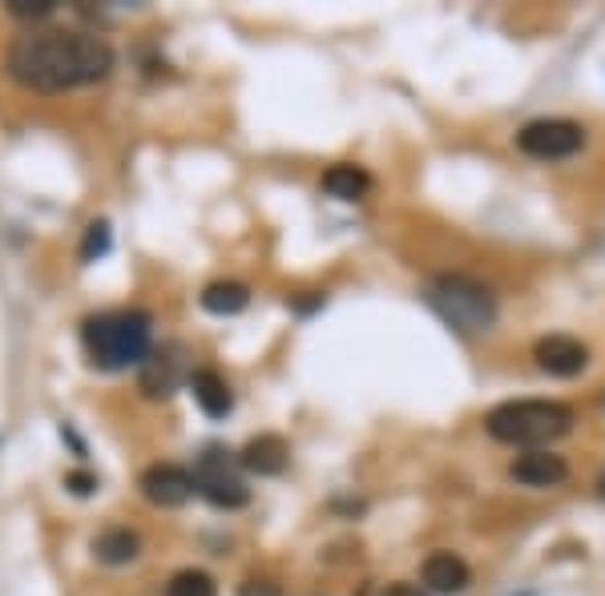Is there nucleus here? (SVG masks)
Returning a JSON list of instances; mask_svg holds the SVG:
<instances>
[{
    "instance_id": "1",
    "label": "nucleus",
    "mask_w": 605,
    "mask_h": 596,
    "mask_svg": "<svg viewBox=\"0 0 605 596\" xmlns=\"http://www.w3.org/2000/svg\"><path fill=\"white\" fill-rule=\"evenodd\" d=\"M117 65L110 41L81 29H33L9 44L4 69L33 93H65L105 81Z\"/></svg>"
},
{
    "instance_id": "2",
    "label": "nucleus",
    "mask_w": 605,
    "mask_h": 596,
    "mask_svg": "<svg viewBox=\"0 0 605 596\" xmlns=\"http://www.w3.org/2000/svg\"><path fill=\"white\" fill-rule=\"evenodd\" d=\"M81 342L98 371H125L146 363L154 351V315L150 310H105L81 322Z\"/></svg>"
},
{
    "instance_id": "3",
    "label": "nucleus",
    "mask_w": 605,
    "mask_h": 596,
    "mask_svg": "<svg viewBox=\"0 0 605 596\" xmlns=\"http://www.w3.org/2000/svg\"><path fill=\"white\" fill-rule=\"evenodd\" d=\"M484 431H489L496 443L541 452L545 443L570 435L573 411L565 408V403H553V399H509V403H496V408L484 415Z\"/></svg>"
},
{
    "instance_id": "4",
    "label": "nucleus",
    "mask_w": 605,
    "mask_h": 596,
    "mask_svg": "<svg viewBox=\"0 0 605 596\" xmlns=\"http://www.w3.org/2000/svg\"><path fill=\"white\" fill-rule=\"evenodd\" d=\"M424 302L457 335H481L496 322V295L469 275H437L424 287Z\"/></svg>"
},
{
    "instance_id": "5",
    "label": "nucleus",
    "mask_w": 605,
    "mask_h": 596,
    "mask_svg": "<svg viewBox=\"0 0 605 596\" xmlns=\"http://www.w3.org/2000/svg\"><path fill=\"white\" fill-rule=\"evenodd\" d=\"M238 460H230V452H223V448H206V452L198 455V464H194V492H202V496L211 500L214 508H247L250 504V487L247 480L238 475Z\"/></svg>"
},
{
    "instance_id": "6",
    "label": "nucleus",
    "mask_w": 605,
    "mask_h": 596,
    "mask_svg": "<svg viewBox=\"0 0 605 596\" xmlns=\"http://www.w3.org/2000/svg\"><path fill=\"white\" fill-rule=\"evenodd\" d=\"M585 130L570 117H537V122L521 125L516 133V150L537 162H561V157L582 154Z\"/></svg>"
},
{
    "instance_id": "7",
    "label": "nucleus",
    "mask_w": 605,
    "mask_h": 596,
    "mask_svg": "<svg viewBox=\"0 0 605 596\" xmlns=\"http://www.w3.org/2000/svg\"><path fill=\"white\" fill-rule=\"evenodd\" d=\"M186 379H191V367H186V347L182 342L154 347L146 354V363H142V391L150 399H170Z\"/></svg>"
},
{
    "instance_id": "8",
    "label": "nucleus",
    "mask_w": 605,
    "mask_h": 596,
    "mask_svg": "<svg viewBox=\"0 0 605 596\" xmlns=\"http://www.w3.org/2000/svg\"><path fill=\"white\" fill-rule=\"evenodd\" d=\"M533 359H537V367L545 376L573 379L589 367V347L577 342L573 335H545V339H537V347H533Z\"/></svg>"
},
{
    "instance_id": "9",
    "label": "nucleus",
    "mask_w": 605,
    "mask_h": 596,
    "mask_svg": "<svg viewBox=\"0 0 605 596\" xmlns=\"http://www.w3.org/2000/svg\"><path fill=\"white\" fill-rule=\"evenodd\" d=\"M137 487L154 508H182L194 496V475L178 464H154L142 472Z\"/></svg>"
},
{
    "instance_id": "10",
    "label": "nucleus",
    "mask_w": 605,
    "mask_h": 596,
    "mask_svg": "<svg viewBox=\"0 0 605 596\" xmlns=\"http://www.w3.org/2000/svg\"><path fill=\"white\" fill-rule=\"evenodd\" d=\"M509 475H513L516 484L525 487H557L565 484V475H570V464H565V455H553V452H525L516 455L513 467H509Z\"/></svg>"
},
{
    "instance_id": "11",
    "label": "nucleus",
    "mask_w": 605,
    "mask_h": 596,
    "mask_svg": "<svg viewBox=\"0 0 605 596\" xmlns=\"http://www.w3.org/2000/svg\"><path fill=\"white\" fill-rule=\"evenodd\" d=\"M186 387H191L194 403H198L211 420H226L230 411H235V391H230V383H226L218 371H211V367H202V371H191V379H186Z\"/></svg>"
},
{
    "instance_id": "12",
    "label": "nucleus",
    "mask_w": 605,
    "mask_h": 596,
    "mask_svg": "<svg viewBox=\"0 0 605 596\" xmlns=\"http://www.w3.org/2000/svg\"><path fill=\"white\" fill-rule=\"evenodd\" d=\"M238 464L255 475H283L291 464V448L283 435H255V440L238 452Z\"/></svg>"
},
{
    "instance_id": "13",
    "label": "nucleus",
    "mask_w": 605,
    "mask_h": 596,
    "mask_svg": "<svg viewBox=\"0 0 605 596\" xmlns=\"http://www.w3.org/2000/svg\"><path fill=\"white\" fill-rule=\"evenodd\" d=\"M469 580H472L469 564L460 561L457 553H432L424 561V585L432 588V593L457 596V593H464V588H469Z\"/></svg>"
},
{
    "instance_id": "14",
    "label": "nucleus",
    "mask_w": 605,
    "mask_h": 596,
    "mask_svg": "<svg viewBox=\"0 0 605 596\" xmlns=\"http://www.w3.org/2000/svg\"><path fill=\"white\" fill-rule=\"evenodd\" d=\"M137 553H142V541H137V532L130 528H105L93 541V556H98L101 564H110V568H122V564L137 561Z\"/></svg>"
},
{
    "instance_id": "15",
    "label": "nucleus",
    "mask_w": 605,
    "mask_h": 596,
    "mask_svg": "<svg viewBox=\"0 0 605 596\" xmlns=\"http://www.w3.org/2000/svg\"><path fill=\"white\" fill-rule=\"evenodd\" d=\"M250 302V287L247 282H235V278H223V282H211V287L202 290V307L211 310V315H238V310H247Z\"/></svg>"
},
{
    "instance_id": "16",
    "label": "nucleus",
    "mask_w": 605,
    "mask_h": 596,
    "mask_svg": "<svg viewBox=\"0 0 605 596\" xmlns=\"http://www.w3.org/2000/svg\"><path fill=\"white\" fill-rule=\"evenodd\" d=\"M324 189L339 202H359L371 189V177H368V169L348 166V162H343V166H331L324 174Z\"/></svg>"
},
{
    "instance_id": "17",
    "label": "nucleus",
    "mask_w": 605,
    "mask_h": 596,
    "mask_svg": "<svg viewBox=\"0 0 605 596\" xmlns=\"http://www.w3.org/2000/svg\"><path fill=\"white\" fill-rule=\"evenodd\" d=\"M166 596H218V588H214V576L211 573L186 568V573H178L174 580H170Z\"/></svg>"
},
{
    "instance_id": "18",
    "label": "nucleus",
    "mask_w": 605,
    "mask_h": 596,
    "mask_svg": "<svg viewBox=\"0 0 605 596\" xmlns=\"http://www.w3.org/2000/svg\"><path fill=\"white\" fill-rule=\"evenodd\" d=\"M110 250V222H90L85 226V243H81V263H98Z\"/></svg>"
},
{
    "instance_id": "19",
    "label": "nucleus",
    "mask_w": 605,
    "mask_h": 596,
    "mask_svg": "<svg viewBox=\"0 0 605 596\" xmlns=\"http://www.w3.org/2000/svg\"><path fill=\"white\" fill-rule=\"evenodd\" d=\"M4 9L12 12V17H21V21H41V17H53V0H9Z\"/></svg>"
},
{
    "instance_id": "20",
    "label": "nucleus",
    "mask_w": 605,
    "mask_h": 596,
    "mask_svg": "<svg viewBox=\"0 0 605 596\" xmlns=\"http://www.w3.org/2000/svg\"><path fill=\"white\" fill-rule=\"evenodd\" d=\"M65 487L73 492V496H90L93 487H98V475H90V472H69L65 475Z\"/></svg>"
},
{
    "instance_id": "21",
    "label": "nucleus",
    "mask_w": 605,
    "mask_h": 596,
    "mask_svg": "<svg viewBox=\"0 0 605 596\" xmlns=\"http://www.w3.org/2000/svg\"><path fill=\"white\" fill-rule=\"evenodd\" d=\"M238 596H279V588L267 585V580H247V585H243V593H238Z\"/></svg>"
},
{
    "instance_id": "22",
    "label": "nucleus",
    "mask_w": 605,
    "mask_h": 596,
    "mask_svg": "<svg viewBox=\"0 0 605 596\" xmlns=\"http://www.w3.org/2000/svg\"><path fill=\"white\" fill-rule=\"evenodd\" d=\"M383 596H428V593H420L416 585H388L383 588Z\"/></svg>"
},
{
    "instance_id": "23",
    "label": "nucleus",
    "mask_w": 605,
    "mask_h": 596,
    "mask_svg": "<svg viewBox=\"0 0 605 596\" xmlns=\"http://www.w3.org/2000/svg\"><path fill=\"white\" fill-rule=\"evenodd\" d=\"M597 487H602V496H605V475H602V484H597Z\"/></svg>"
}]
</instances>
